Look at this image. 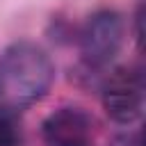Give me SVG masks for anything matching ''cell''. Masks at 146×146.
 I'll use <instances>...</instances> for the list:
<instances>
[{"label": "cell", "mask_w": 146, "mask_h": 146, "mask_svg": "<svg viewBox=\"0 0 146 146\" xmlns=\"http://www.w3.org/2000/svg\"><path fill=\"white\" fill-rule=\"evenodd\" d=\"M55 78L50 55L32 43L16 41L0 55V110L14 114L41 100Z\"/></svg>", "instance_id": "cell-1"}, {"label": "cell", "mask_w": 146, "mask_h": 146, "mask_svg": "<svg viewBox=\"0 0 146 146\" xmlns=\"http://www.w3.org/2000/svg\"><path fill=\"white\" fill-rule=\"evenodd\" d=\"M125 36V23L114 9L94 11L80 30V55L82 62L96 68H107L119 55Z\"/></svg>", "instance_id": "cell-2"}, {"label": "cell", "mask_w": 146, "mask_h": 146, "mask_svg": "<svg viewBox=\"0 0 146 146\" xmlns=\"http://www.w3.org/2000/svg\"><path fill=\"white\" fill-rule=\"evenodd\" d=\"M98 91L103 107L112 121L128 125L139 119L144 107V75L139 68H112L110 73H105Z\"/></svg>", "instance_id": "cell-3"}, {"label": "cell", "mask_w": 146, "mask_h": 146, "mask_svg": "<svg viewBox=\"0 0 146 146\" xmlns=\"http://www.w3.org/2000/svg\"><path fill=\"white\" fill-rule=\"evenodd\" d=\"M41 135L48 146H91L94 119L82 107H59L46 116Z\"/></svg>", "instance_id": "cell-4"}, {"label": "cell", "mask_w": 146, "mask_h": 146, "mask_svg": "<svg viewBox=\"0 0 146 146\" xmlns=\"http://www.w3.org/2000/svg\"><path fill=\"white\" fill-rule=\"evenodd\" d=\"M18 141H21V132L14 119L9 116V112L0 110V146H18Z\"/></svg>", "instance_id": "cell-5"}, {"label": "cell", "mask_w": 146, "mask_h": 146, "mask_svg": "<svg viewBox=\"0 0 146 146\" xmlns=\"http://www.w3.org/2000/svg\"><path fill=\"white\" fill-rule=\"evenodd\" d=\"M141 21H144V7L139 5V9H137V14H135V25H137V32H135V39H137V46L141 48V41H144V32H141Z\"/></svg>", "instance_id": "cell-6"}, {"label": "cell", "mask_w": 146, "mask_h": 146, "mask_svg": "<svg viewBox=\"0 0 146 146\" xmlns=\"http://www.w3.org/2000/svg\"><path fill=\"white\" fill-rule=\"evenodd\" d=\"M107 146H139V137H116Z\"/></svg>", "instance_id": "cell-7"}]
</instances>
